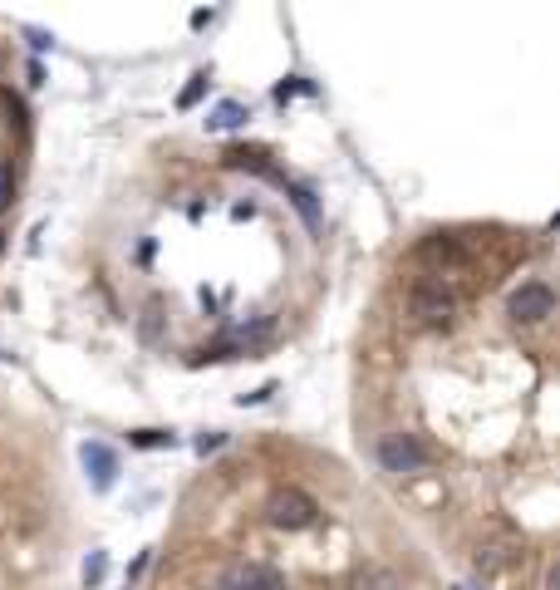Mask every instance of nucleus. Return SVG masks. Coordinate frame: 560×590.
<instances>
[{
	"label": "nucleus",
	"instance_id": "9d476101",
	"mask_svg": "<svg viewBox=\"0 0 560 590\" xmlns=\"http://www.w3.org/2000/svg\"><path fill=\"white\" fill-rule=\"evenodd\" d=\"M128 443L133 448H172V433H163V428H138V433H128Z\"/></svg>",
	"mask_w": 560,
	"mask_h": 590
},
{
	"label": "nucleus",
	"instance_id": "7ed1b4c3",
	"mask_svg": "<svg viewBox=\"0 0 560 590\" xmlns=\"http://www.w3.org/2000/svg\"><path fill=\"white\" fill-rule=\"evenodd\" d=\"M551 310H556V295H551V286H541V281L516 286L511 300H506V315H511L516 325H541Z\"/></svg>",
	"mask_w": 560,
	"mask_h": 590
},
{
	"label": "nucleus",
	"instance_id": "2eb2a0df",
	"mask_svg": "<svg viewBox=\"0 0 560 590\" xmlns=\"http://www.w3.org/2000/svg\"><path fill=\"white\" fill-rule=\"evenodd\" d=\"M290 94H310V84H300V79H290V84H280V89H276V99H280V104H285Z\"/></svg>",
	"mask_w": 560,
	"mask_h": 590
},
{
	"label": "nucleus",
	"instance_id": "423d86ee",
	"mask_svg": "<svg viewBox=\"0 0 560 590\" xmlns=\"http://www.w3.org/2000/svg\"><path fill=\"white\" fill-rule=\"evenodd\" d=\"M222 163H226V168H236V173L276 177V168H271V153H266V148H226Z\"/></svg>",
	"mask_w": 560,
	"mask_h": 590
},
{
	"label": "nucleus",
	"instance_id": "f3484780",
	"mask_svg": "<svg viewBox=\"0 0 560 590\" xmlns=\"http://www.w3.org/2000/svg\"><path fill=\"white\" fill-rule=\"evenodd\" d=\"M10 192H15V182H10V168H0V207H10Z\"/></svg>",
	"mask_w": 560,
	"mask_h": 590
},
{
	"label": "nucleus",
	"instance_id": "6e6552de",
	"mask_svg": "<svg viewBox=\"0 0 560 590\" xmlns=\"http://www.w3.org/2000/svg\"><path fill=\"white\" fill-rule=\"evenodd\" d=\"M163 325H168L163 300H148L143 315H138V340H143V345H163Z\"/></svg>",
	"mask_w": 560,
	"mask_h": 590
},
{
	"label": "nucleus",
	"instance_id": "39448f33",
	"mask_svg": "<svg viewBox=\"0 0 560 590\" xmlns=\"http://www.w3.org/2000/svg\"><path fill=\"white\" fill-rule=\"evenodd\" d=\"M79 458H84V468H89V477H94V492H109L113 477H118V458H113V448H104V443H84Z\"/></svg>",
	"mask_w": 560,
	"mask_h": 590
},
{
	"label": "nucleus",
	"instance_id": "f8f14e48",
	"mask_svg": "<svg viewBox=\"0 0 560 590\" xmlns=\"http://www.w3.org/2000/svg\"><path fill=\"white\" fill-rule=\"evenodd\" d=\"M202 94H207V74H192V84H187V89L177 94V109H192V104H197Z\"/></svg>",
	"mask_w": 560,
	"mask_h": 590
},
{
	"label": "nucleus",
	"instance_id": "f257e3e1",
	"mask_svg": "<svg viewBox=\"0 0 560 590\" xmlns=\"http://www.w3.org/2000/svg\"><path fill=\"white\" fill-rule=\"evenodd\" d=\"M266 517H271V527H280V531H305L320 522V507H315L310 492L280 487V492H271V502H266Z\"/></svg>",
	"mask_w": 560,
	"mask_h": 590
},
{
	"label": "nucleus",
	"instance_id": "dca6fc26",
	"mask_svg": "<svg viewBox=\"0 0 560 590\" xmlns=\"http://www.w3.org/2000/svg\"><path fill=\"white\" fill-rule=\"evenodd\" d=\"M271 394H276V384H261V389H256V394H241V404H266V399H271Z\"/></svg>",
	"mask_w": 560,
	"mask_h": 590
},
{
	"label": "nucleus",
	"instance_id": "1a4fd4ad",
	"mask_svg": "<svg viewBox=\"0 0 560 590\" xmlns=\"http://www.w3.org/2000/svg\"><path fill=\"white\" fill-rule=\"evenodd\" d=\"M290 197H295L300 217H305L310 227H320V212H315V192H310V187H300V182H290Z\"/></svg>",
	"mask_w": 560,
	"mask_h": 590
},
{
	"label": "nucleus",
	"instance_id": "f03ea898",
	"mask_svg": "<svg viewBox=\"0 0 560 590\" xmlns=\"http://www.w3.org/2000/svg\"><path fill=\"white\" fill-rule=\"evenodd\" d=\"M408 315L418 320V325H452V315H457V295L443 286V281H418L413 291H408Z\"/></svg>",
	"mask_w": 560,
	"mask_h": 590
},
{
	"label": "nucleus",
	"instance_id": "9b49d317",
	"mask_svg": "<svg viewBox=\"0 0 560 590\" xmlns=\"http://www.w3.org/2000/svg\"><path fill=\"white\" fill-rule=\"evenodd\" d=\"M236 123H246V109H241V104H217V114L207 118V128H236Z\"/></svg>",
	"mask_w": 560,
	"mask_h": 590
},
{
	"label": "nucleus",
	"instance_id": "aec40b11",
	"mask_svg": "<svg viewBox=\"0 0 560 590\" xmlns=\"http://www.w3.org/2000/svg\"><path fill=\"white\" fill-rule=\"evenodd\" d=\"M0 251H5V232H0Z\"/></svg>",
	"mask_w": 560,
	"mask_h": 590
},
{
	"label": "nucleus",
	"instance_id": "20e7f679",
	"mask_svg": "<svg viewBox=\"0 0 560 590\" xmlns=\"http://www.w3.org/2000/svg\"><path fill=\"white\" fill-rule=\"evenodd\" d=\"M379 463H384V472L408 477V472H423L428 453L418 448V438H413V433H389V438L379 443Z\"/></svg>",
	"mask_w": 560,
	"mask_h": 590
},
{
	"label": "nucleus",
	"instance_id": "4468645a",
	"mask_svg": "<svg viewBox=\"0 0 560 590\" xmlns=\"http://www.w3.org/2000/svg\"><path fill=\"white\" fill-rule=\"evenodd\" d=\"M222 443H226V433H202V438H197V453H217Z\"/></svg>",
	"mask_w": 560,
	"mask_h": 590
},
{
	"label": "nucleus",
	"instance_id": "6ab92c4d",
	"mask_svg": "<svg viewBox=\"0 0 560 590\" xmlns=\"http://www.w3.org/2000/svg\"><path fill=\"white\" fill-rule=\"evenodd\" d=\"M359 590H389V576H374V581H359Z\"/></svg>",
	"mask_w": 560,
	"mask_h": 590
},
{
	"label": "nucleus",
	"instance_id": "a211bd4d",
	"mask_svg": "<svg viewBox=\"0 0 560 590\" xmlns=\"http://www.w3.org/2000/svg\"><path fill=\"white\" fill-rule=\"evenodd\" d=\"M231 217H236V222H246V217H256V207H251V202H236V207H231Z\"/></svg>",
	"mask_w": 560,
	"mask_h": 590
},
{
	"label": "nucleus",
	"instance_id": "ddd939ff",
	"mask_svg": "<svg viewBox=\"0 0 560 590\" xmlns=\"http://www.w3.org/2000/svg\"><path fill=\"white\" fill-rule=\"evenodd\" d=\"M104 571H109V556H104V551H94V556L84 561V586H99V581H104Z\"/></svg>",
	"mask_w": 560,
	"mask_h": 590
},
{
	"label": "nucleus",
	"instance_id": "0eeeda50",
	"mask_svg": "<svg viewBox=\"0 0 560 590\" xmlns=\"http://www.w3.org/2000/svg\"><path fill=\"white\" fill-rule=\"evenodd\" d=\"M226 590H285V576L271 571V566H246L226 581Z\"/></svg>",
	"mask_w": 560,
	"mask_h": 590
}]
</instances>
